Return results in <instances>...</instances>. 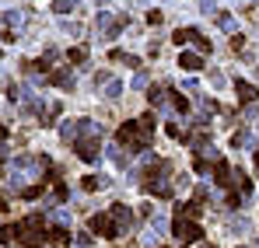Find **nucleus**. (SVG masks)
Wrapping results in <instances>:
<instances>
[{"instance_id": "obj_15", "label": "nucleus", "mask_w": 259, "mask_h": 248, "mask_svg": "<svg viewBox=\"0 0 259 248\" xmlns=\"http://www.w3.org/2000/svg\"><path fill=\"white\" fill-rule=\"evenodd\" d=\"M172 39L179 42V45H186V42H196V39H200V32H196V28H179Z\"/></svg>"}, {"instance_id": "obj_30", "label": "nucleus", "mask_w": 259, "mask_h": 248, "mask_svg": "<svg viewBox=\"0 0 259 248\" xmlns=\"http://www.w3.org/2000/svg\"><path fill=\"white\" fill-rule=\"evenodd\" d=\"M4 210H11V207H7V196L0 192V213H4Z\"/></svg>"}, {"instance_id": "obj_11", "label": "nucleus", "mask_w": 259, "mask_h": 248, "mask_svg": "<svg viewBox=\"0 0 259 248\" xmlns=\"http://www.w3.org/2000/svg\"><path fill=\"white\" fill-rule=\"evenodd\" d=\"M214 175H217V185H235V178H238V175L231 171V165H228V161H217V165H214Z\"/></svg>"}, {"instance_id": "obj_19", "label": "nucleus", "mask_w": 259, "mask_h": 248, "mask_svg": "<svg viewBox=\"0 0 259 248\" xmlns=\"http://www.w3.org/2000/svg\"><path fill=\"white\" fill-rule=\"evenodd\" d=\"M102 185H105L102 175H84V189H88V192H95V189H102Z\"/></svg>"}, {"instance_id": "obj_2", "label": "nucleus", "mask_w": 259, "mask_h": 248, "mask_svg": "<svg viewBox=\"0 0 259 248\" xmlns=\"http://www.w3.org/2000/svg\"><path fill=\"white\" fill-rule=\"evenodd\" d=\"M151 119H137V123H126L119 126V133H116V140H119V147H126L130 151H147V143H151Z\"/></svg>"}, {"instance_id": "obj_22", "label": "nucleus", "mask_w": 259, "mask_h": 248, "mask_svg": "<svg viewBox=\"0 0 259 248\" xmlns=\"http://www.w3.org/2000/svg\"><path fill=\"white\" fill-rule=\"evenodd\" d=\"M119 94H123V84H119V81L105 84V98H119Z\"/></svg>"}, {"instance_id": "obj_12", "label": "nucleus", "mask_w": 259, "mask_h": 248, "mask_svg": "<svg viewBox=\"0 0 259 248\" xmlns=\"http://www.w3.org/2000/svg\"><path fill=\"white\" fill-rule=\"evenodd\" d=\"M119 25H123V21H112V14H109V11H98V28H102L105 35H116V32H119Z\"/></svg>"}, {"instance_id": "obj_4", "label": "nucleus", "mask_w": 259, "mask_h": 248, "mask_svg": "<svg viewBox=\"0 0 259 248\" xmlns=\"http://www.w3.org/2000/svg\"><path fill=\"white\" fill-rule=\"evenodd\" d=\"M144 189L154 192V196H172V182H168V165H165V161H158V171L147 175Z\"/></svg>"}, {"instance_id": "obj_13", "label": "nucleus", "mask_w": 259, "mask_h": 248, "mask_svg": "<svg viewBox=\"0 0 259 248\" xmlns=\"http://www.w3.org/2000/svg\"><path fill=\"white\" fill-rule=\"evenodd\" d=\"M49 84H56V87H74V74L63 67V70H56V74L49 77Z\"/></svg>"}, {"instance_id": "obj_8", "label": "nucleus", "mask_w": 259, "mask_h": 248, "mask_svg": "<svg viewBox=\"0 0 259 248\" xmlns=\"http://www.w3.org/2000/svg\"><path fill=\"white\" fill-rule=\"evenodd\" d=\"M109 213H112V220H116V231H119V234H126V231H130V224H133V213H130V207L116 203V207L109 210Z\"/></svg>"}, {"instance_id": "obj_10", "label": "nucleus", "mask_w": 259, "mask_h": 248, "mask_svg": "<svg viewBox=\"0 0 259 248\" xmlns=\"http://www.w3.org/2000/svg\"><path fill=\"white\" fill-rule=\"evenodd\" d=\"M179 67L189 70V74H196V70H203V56H200V53H182V56H179Z\"/></svg>"}, {"instance_id": "obj_3", "label": "nucleus", "mask_w": 259, "mask_h": 248, "mask_svg": "<svg viewBox=\"0 0 259 248\" xmlns=\"http://www.w3.org/2000/svg\"><path fill=\"white\" fill-rule=\"evenodd\" d=\"M18 241H21L25 248H39L46 241L42 217H39V213H32V217H25V220L18 224Z\"/></svg>"}, {"instance_id": "obj_7", "label": "nucleus", "mask_w": 259, "mask_h": 248, "mask_svg": "<svg viewBox=\"0 0 259 248\" xmlns=\"http://www.w3.org/2000/svg\"><path fill=\"white\" fill-rule=\"evenodd\" d=\"M74 151H77L81 161H98V136H95V133H91V136H81V140L74 143Z\"/></svg>"}, {"instance_id": "obj_25", "label": "nucleus", "mask_w": 259, "mask_h": 248, "mask_svg": "<svg viewBox=\"0 0 259 248\" xmlns=\"http://www.w3.org/2000/svg\"><path fill=\"white\" fill-rule=\"evenodd\" d=\"M161 231H168V220L165 217H154L151 220V234H161Z\"/></svg>"}, {"instance_id": "obj_14", "label": "nucleus", "mask_w": 259, "mask_h": 248, "mask_svg": "<svg viewBox=\"0 0 259 248\" xmlns=\"http://www.w3.org/2000/svg\"><path fill=\"white\" fill-rule=\"evenodd\" d=\"M231 143H235V147H256V140H252L249 129H238V133L231 136Z\"/></svg>"}, {"instance_id": "obj_17", "label": "nucleus", "mask_w": 259, "mask_h": 248, "mask_svg": "<svg viewBox=\"0 0 259 248\" xmlns=\"http://www.w3.org/2000/svg\"><path fill=\"white\" fill-rule=\"evenodd\" d=\"M147 102H151V105H158V109H161V105H165V102H168V98H165V91H161V87H151V91H147Z\"/></svg>"}, {"instance_id": "obj_18", "label": "nucleus", "mask_w": 259, "mask_h": 248, "mask_svg": "<svg viewBox=\"0 0 259 248\" xmlns=\"http://www.w3.org/2000/svg\"><path fill=\"white\" fill-rule=\"evenodd\" d=\"M49 220H53L56 227H67V224H70V213H67V210H53V213H49Z\"/></svg>"}, {"instance_id": "obj_31", "label": "nucleus", "mask_w": 259, "mask_h": 248, "mask_svg": "<svg viewBox=\"0 0 259 248\" xmlns=\"http://www.w3.org/2000/svg\"><path fill=\"white\" fill-rule=\"evenodd\" d=\"M256 171H259V151H256Z\"/></svg>"}, {"instance_id": "obj_24", "label": "nucleus", "mask_w": 259, "mask_h": 248, "mask_svg": "<svg viewBox=\"0 0 259 248\" xmlns=\"http://www.w3.org/2000/svg\"><path fill=\"white\" fill-rule=\"evenodd\" d=\"M4 21H7V25H14V28H18V25H21V21H25V14H21V11H7V14H4Z\"/></svg>"}, {"instance_id": "obj_5", "label": "nucleus", "mask_w": 259, "mask_h": 248, "mask_svg": "<svg viewBox=\"0 0 259 248\" xmlns=\"http://www.w3.org/2000/svg\"><path fill=\"white\" fill-rule=\"evenodd\" d=\"M172 231H175L179 241H200V238H203V227H200L196 220H182V217H175Z\"/></svg>"}, {"instance_id": "obj_23", "label": "nucleus", "mask_w": 259, "mask_h": 248, "mask_svg": "<svg viewBox=\"0 0 259 248\" xmlns=\"http://www.w3.org/2000/svg\"><path fill=\"white\" fill-rule=\"evenodd\" d=\"M53 11H56V14H70V11H74V0H56Z\"/></svg>"}, {"instance_id": "obj_1", "label": "nucleus", "mask_w": 259, "mask_h": 248, "mask_svg": "<svg viewBox=\"0 0 259 248\" xmlns=\"http://www.w3.org/2000/svg\"><path fill=\"white\" fill-rule=\"evenodd\" d=\"M46 158H18L14 165H11V189H18V192H28L32 185H39L42 182V171H46Z\"/></svg>"}, {"instance_id": "obj_29", "label": "nucleus", "mask_w": 259, "mask_h": 248, "mask_svg": "<svg viewBox=\"0 0 259 248\" xmlns=\"http://www.w3.org/2000/svg\"><path fill=\"white\" fill-rule=\"evenodd\" d=\"M133 87H147V74H144V70H140V74L133 77Z\"/></svg>"}, {"instance_id": "obj_26", "label": "nucleus", "mask_w": 259, "mask_h": 248, "mask_svg": "<svg viewBox=\"0 0 259 248\" xmlns=\"http://www.w3.org/2000/svg\"><path fill=\"white\" fill-rule=\"evenodd\" d=\"M70 60H74V63H84V60H88V49H84V45L70 49Z\"/></svg>"}, {"instance_id": "obj_20", "label": "nucleus", "mask_w": 259, "mask_h": 248, "mask_svg": "<svg viewBox=\"0 0 259 248\" xmlns=\"http://www.w3.org/2000/svg\"><path fill=\"white\" fill-rule=\"evenodd\" d=\"M217 25H221L224 32H235V18H231V14H217ZM235 35H238V32H235Z\"/></svg>"}, {"instance_id": "obj_21", "label": "nucleus", "mask_w": 259, "mask_h": 248, "mask_svg": "<svg viewBox=\"0 0 259 248\" xmlns=\"http://www.w3.org/2000/svg\"><path fill=\"white\" fill-rule=\"evenodd\" d=\"M228 227H231V231H242V234H245V231H249V220H245V217H231V220H228Z\"/></svg>"}, {"instance_id": "obj_32", "label": "nucleus", "mask_w": 259, "mask_h": 248, "mask_svg": "<svg viewBox=\"0 0 259 248\" xmlns=\"http://www.w3.org/2000/svg\"><path fill=\"white\" fill-rule=\"evenodd\" d=\"M203 248H214V245H203Z\"/></svg>"}, {"instance_id": "obj_28", "label": "nucleus", "mask_w": 259, "mask_h": 248, "mask_svg": "<svg viewBox=\"0 0 259 248\" xmlns=\"http://www.w3.org/2000/svg\"><path fill=\"white\" fill-rule=\"evenodd\" d=\"M74 248H91V238H88V234H77V241H74Z\"/></svg>"}, {"instance_id": "obj_16", "label": "nucleus", "mask_w": 259, "mask_h": 248, "mask_svg": "<svg viewBox=\"0 0 259 248\" xmlns=\"http://www.w3.org/2000/svg\"><path fill=\"white\" fill-rule=\"evenodd\" d=\"M179 217H182V220H196V217H200V203H182V207H179Z\"/></svg>"}, {"instance_id": "obj_6", "label": "nucleus", "mask_w": 259, "mask_h": 248, "mask_svg": "<svg viewBox=\"0 0 259 248\" xmlns=\"http://www.w3.org/2000/svg\"><path fill=\"white\" fill-rule=\"evenodd\" d=\"M91 231H95V234H102V238H119L112 213H95V217H91Z\"/></svg>"}, {"instance_id": "obj_27", "label": "nucleus", "mask_w": 259, "mask_h": 248, "mask_svg": "<svg viewBox=\"0 0 259 248\" xmlns=\"http://www.w3.org/2000/svg\"><path fill=\"white\" fill-rule=\"evenodd\" d=\"M172 105L179 109V112H186V98H182V94H175V91H172Z\"/></svg>"}, {"instance_id": "obj_9", "label": "nucleus", "mask_w": 259, "mask_h": 248, "mask_svg": "<svg viewBox=\"0 0 259 248\" xmlns=\"http://www.w3.org/2000/svg\"><path fill=\"white\" fill-rule=\"evenodd\" d=\"M235 91H238V102L242 105H256L259 102V87L249 81H235Z\"/></svg>"}]
</instances>
